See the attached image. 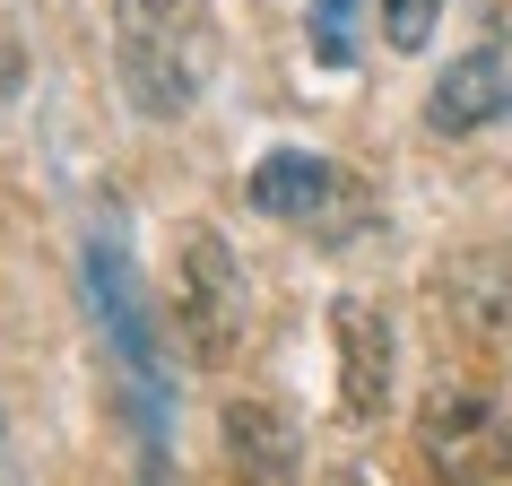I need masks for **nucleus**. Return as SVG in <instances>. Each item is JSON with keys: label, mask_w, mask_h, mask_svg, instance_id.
<instances>
[{"label": "nucleus", "mask_w": 512, "mask_h": 486, "mask_svg": "<svg viewBox=\"0 0 512 486\" xmlns=\"http://www.w3.org/2000/svg\"><path fill=\"white\" fill-rule=\"evenodd\" d=\"M504 113H512V70H504L495 44L469 53V61H452V70L434 79V96H426V122L443 139H469V131H486V122H504Z\"/></svg>", "instance_id": "7"}, {"label": "nucleus", "mask_w": 512, "mask_h": 486, "mask_svg": "<svg viewBox=\"0 0 512 486\" xmlns=\"http://www.w3.org/2000/svg\"><path fill=\"white\" fill-rule=\"evenodd\" d=\"M174 330L200 365H235L243 330H252V287H243V261L217 226H183V252H174Z\"/></svg>", "instance_id": "2"}, {"label": "nucleus", "mask_w": 512, "mask_h": 486, "mask_svg": "<svg viewBox=\"0 0 512 486\" xmlns=\"http://www.w3.org/2000/svg\"><path fill=\"white\" fill-rule=\"evenodd\" d=\"M113 61L148 122H183L217 70L209 0H113Z\"/></svg>", "instance_id": "1"}, {"label": "nucleus", "mask_w": 512, "mask_h": 486, "mask_svg": "<svg viewBox=\"0 0 512 486\" xmlns=\"http://www.w3.org/2000/svg\"><path fill=\"white\" fill-rule=\"evenodd\" d=\"M252 209L278 217V226H304V235H356L365 217H374V200L356 191L348 165L313 157V148H270V157L252 165Z\"/></svg>", "instance_id": "3"}, {"label": "nucleus", "mask_w": 512, "mask_h": 486, "mask_svg": "<svg viewBox=\"0 0 512 486\" xmlns=\"http://www.w3.org/2000/svg\"><path fill=\"white\" fill-rule=\"evenodd\" d=\"M330 348H339V400L348 417H382L391 408V322L365 296L330 304Z\"/></svg>", "instance_id": "5"}, {"label": "nucleus", "mask_w": 512, "mask_h": 486, "mask_svg": "<svg viewBox=\"0 0 512 486\" xmlns=\"http://www.w3.org/2000/svg\"><path fill=\"white\" fill-rule=\"evenodd\" d=\"M374 9H382V44L391 53H426L434 18H443V0H374Z\"/></svg>", "instance_id": "8"}, {"label": "nucleus", "mask_w": 512, "mask_h": 486, "mask_svg": "<svg viewBox=\"0 0 512 486\" xmlns=\"http://www.w3.org/2000/svg\"><path fill=\"white\" fill-rule=\"evenodd\" d=\"M0 443H9V426H0Z\"/></svg>", "instance_id": "11"}, {"label": "nucleus", "mask_w": 512, "mask_h": 486, "mask_svg": "<svg viewBox=\"0 0 512 486\" xmlns=\"http://www.w3.org/2000/svg\"><path fill=\"white\" fill-rule=\"evenodd\" d=\"M18 87V44H9V27H0V96Z\"/></svg>", "instance_id": "10"}, {"label": "nucleus", "mask_w": 512, "mask_h": 486, "mask_svg": "<svg viewBox=\"0 0 512 486\" xmlns=\"http://www.w3.org/2000/svg\"><path fill=\"white\" fill-rule=\"evenodd\" d=\"M226 469L235 486H296L304 478V434L278 400H226Z\"/></svg>", "instance_id": "6"}, {"label": "nucleus", "mask_w": 512, "mask_h": 486, "mask_svg": "<svg viewBox=\"0 0 512 486\" xmlns=\"http://www.w3.org/2000/svg\"><path fill=\"white\" fill-rule=\"evenodd\" d=\"M313 53H322L330 70L356 61V0H313Z\"/></svg>", "instance_id": "9"}, {"label": "nucleus", "mask_w": 512, "mask_h": 486, "mask_svg": "<svg viewBox=\"0 0 512 486\" xmlns=\"http://www.w3.org/2000/svg\"><path fill=\"white\" fill-rule=\"evenodd\" d=\"M426 452H434V469L443 478H460V486H512V434H504V417H495V400L486 391H469V382H443L426 400Z\"/></svg>", "instance_id": "4"}]
</instances>
